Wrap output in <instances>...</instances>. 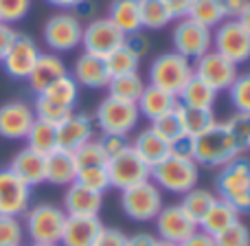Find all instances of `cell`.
Instances as JSON below:
<instances>
[{"mask_svg":"<svg viewBox=\"0 0 250 246\" xmlns=\"http://www.w3.org/2000/svg\"><path fill=\"white\" fill-rule=\"evenodd\" d=\"M185 18H191L193 22H198V24L207 26L211 31L226 20L220 0H191L189 11H187Z\"/></svg>","mask_w":250,"mask_h":246,"instance_id":"cell-34","label":"cell"},{"mask_svg":"<svg viewBox=\"0 0 250 246\" xmlns=\"http://www.w3.org/2000/svg\"><path fill=\"white\" fill-rule=\"evenodd\" d=\"M215 246H250V229L242 220L215 235Z\"/></svg>","mask_w":250,"mask_h":246,"instance_id":"cell-44","label":"cell"},{"mask_svg":"<svg viewBox=\"0 0 250 246\" xmlns=\"http://www.w3.org/2000/svg\"><path fill=\"white\" fill-rule=\"evenodd\" d=\"M95 125L101 130V134H119V136H129L136 130L141 114H138L136 104L129 101L114 99V97H105L95 112Z\"/></svg>","mask_w":250,"mask_h":246,"instance_id":"cell-8","label":"cell"},{"mask_svg":"<svg viewBox=\"0 0 250 246\" xmlns=\"http://www.w3.org/2000/svg\"><path fill=\"white\" fill-rule=\"evenodd\" d=\"M149 128L154 130L160 138H165L167 143H171L173 138H178L180 134H185V130H182V121H180V114H178V106L171 110V112H165V114H160L158 119L149 121Z\"/></svg>","mask_w":250,"mask_h":246,"instance_id":"cell-39","label":"cell"},{"mask_svg":"<svg viewBox=\"0 0 250 246\" xmlns=\"http://www.w3.org/2000/svg\"><path fill=\"white\" fill-rule=\"evenodd\" d=\"M101 207H104V194L88 189L79 182L66 187L62 209L68 218H95L99 216Z\"/></svg>","mask_w":250,"mask_h":246,"instance_id":"cell-19","label":"cell"},{"mask_svg":"<svg viewBox=\"0 0 250 246\" xmlns=\"http://www.w3.org/2000/svg\"><path fill=\"white\" fill-rule=\"evenodd\" d=\"M108 176H110V189L123 191L143 180H149V167L138 158L132 147H127L125 152L108 160Z\"/></svg>","mask_w":250,"mask_h":246,"instance_id":"cell-13","label":"cell"},{"mask_svg":"<svg viewBox=\"0 0 250 246\" xmlns=\"http://www.w3.org/2000/svg\"><path fill=\"white\" fill-rule=\"evenodd\" d=\"M48 4H53V7L62 9V11H73V9H77L79 4L83 2V0H46Z\"/></svg>","mask_w":250,"mask_h":246,"instance_id":"cell-55","label":"cell"},{"mask_svg":"<svg viewBox=\"0 0 250 246\" xmlns=\"http://www.w3.org/2000/svg\"><path fill=\"white\" fill-rule=\"evenodd\" d=\"M123 42H125L123 31L119 26H114V22L108 16L92 18L83 26V35H82L83 53H90V55H97V57H108Z\"/></svg>","mask_w":250,"mask_h":246,"instance_id":"cell-11","label":"cell"},{"mask_svg":"<svg viewBox=\"0 0 250 246\" xmlns=\"http://www.w3.org/2000/svg\"><path fill=\"white\" fill-rule=\"evenodd\" d=\"M213 51L237 66L246 64L250 60V31L239 20H224L213 29Z\"/></svg>","mask_w":250,"mask_h":246,"instance_id":"cell-10","label":"cell"},{"mask_svg":"<svg viewBox=\"0 0 250 246\" xmlns=\"http://www.w3.org/2000/svg\"><path fill=\"white\" fill-rule=\"evenodd\" d=\"M105 64H108L110 77H119V75H129V73H138V66H141V57L127 46L121 44L117 51H112L105 57Z\"/></svg>","mask_w":250,"mask_h":246,"instance_id":"cell-37","label":"cell"},{"mask_svg":"<svg viewBox=\"0 0 250 246\" xmlns=\"http://www.w3.org/2000/svg\"><path fill=\"white\" fill-rule=\"evenodd\" d=\"M237 20L242 22V24H244V26H246V29L250 31V0L246 2V7H244V11L239 13V18H237Z\"/></svg>","mask_w":250,"mask_h":246,"instance_id":"cell-56","label":"cell"},{"mask_svg":"<svg viewBox=\"0 0 250 246\" xmlns=\"http://www.w3.org/2000/svg\"><path fill=\"white\" fill-rule=\"evenodd\" d=\"M99 143H101V147H104L108 160L114 158L117 154H121V152H125L129 147V138L127 136H119V134H101Z\"/></svg>","mask_w":250,"mask_h":246,"instance_id":"cell-47","label":"cell"},{"mask_svg":"<svg viewBox=\"0 0 250 246\" xmlns=\"http://www.w3.org/2000/svg\"><path fill=\"white\" fill-rule=\"evenodd\" d=\"M77 160L73 152H66L57 147L55 152L46 156V182L55 187H68L77 180Z\"/></svg>","mask_w":250,"mask_h":246,"instance_id":"cell-24","label":"cell"},{"mask_svg":"<svg viewBox=\"0 0 250 246\" xmlns=\"http://www.w3.org/2000/svg\"><path fill=\"white\" fill-rule=\"evenodd\" d=\"M24 224L20 218L0 216V246H24Z\"/></svg>","mask_w":250,"mask_h":246,"instance_id":"cell-42","label":"cell"},{"mask_svg":"<svg viewBox=\"0 0 250 246\" xmlns=\"http://www.w3.org/2000/svg\"><path fill=\"white\" fill-rule=\"evenodd\" d=\"M224 123L229 125L230 134L235 136V141H237V145L242 147V152L250 150V114L235 112L233 117H229Z\"/></svg>","mask_w":250,"mask_h":246,"instance_id":"cell-45","label":"cell"},{"mask_svg":"<svg viewBox=\"0 0 250 246\" xmlns=\"http://www.w3.org/2000/svg\"><path fill=\"white\" fill-rule=\"evenodd\" d=\"M22 218H24L22 220L24 235L31 240V244H60L68 216L57 204L40 202L31 204Z\"/></svg>","mask_w":250,"mask_h":246,"instance_id":"cell-3","label":"cell"},{"mask_svg":"<svg viewBox=\"0 0 250 246\" xmlns=\"http://www.w3.org/2000/svg\"><path fill=\"white\" fill-rule=\"evenodd\" d=\"M31 187L9 167L0 169V216L22 218L31 207Z\"/></svg>","mask_w":250,"mask_h":246,"instance_id":"cell-14","label":"cell"},{"mask_svg":"<svg viewBox=\"0 0 250 246\" xmlns=\"http://www.w3.org/2000/svg\"><path fill=\"white\" fill-rule=\"evenodd\" d=\"M40 55H42V51H40L38 42L26 33H18L9 53L4 55V60L0 64H2L4 73L11 79H24L26 82V77L31 75Z\"/></svg>","mask_w":250,"mask_h":246,"instance_id":"cell-15","label":"cell"},{"mask_svg":"<svg viewBox=\"0 0 250 246\" xmlns=\"http://www.w3.org/2000/svg\"><path fill=\"white\" fill-rule=\"evenodd\" d=\"M176 106H178V97L169 95V92L160 90V88L151 86V84H147L143 95H141V99L136 101L138 114L145 117L147 121H154V119H158L160 114L171 112Z\"/></svg>","mask_w":250,"mask_h":246,"instance_id":"cell-26","label":"cell"},{"mask_svg":"<svg viewBox=\"0 0 250 246\" xmlns=\"http://www.w3.org/2000/svg\"><path fill=\"white\" fill-rule=\"evenodd\" d=\"M83 24L82 18L73 11H60L53 13L42 26L44 44L51 53H70L82 46Z\"/></svg>","mask_w":250,"mask_h":246,"instance_id":"cell-6","label":"cell"},{"mask_svg":"<svg viewBox=\"0 0 250 246\" xmlns=\"http://www.w3.org/2000/svg\"><path fill=\"white\" fill-rule=\"evenodd\" d=\"M70 77L77 82V86L90 88V90L108 88L110 79H112L108 64H105V57H97V55H90V53H82L75 60Z\"/></svg>","mask_w":250,"mask_h":246,"instance_id":"cell-20","label":"cell"},{"mask_svg":"<svg viewBox=\"0 0 250 246\" xmlns=\"http://www.w3.org/2000/svg\"><path fill=\"white\" fill-rule=\"evenodd\" d=\"M26 147L42 156H48L51 152L57 150V125L46 123L42 119H35V123L31 125L29 134H26Z\"/></svg>","mask_w":250,"mask_h":246,"instance_id":"cell-31","label":"cell"},{"mask_svg":"<svg viewBox=\"0 0 250 246\" xmlns=\"http://www.w3.org/2000/svg\"><path fill=\"white\" fill-rule=\"evenodd\" d=\"M173 53L195 62L213 48V31L193 22L191 18H178L171 31Z\"/></svg>","mask_w":250,"mask_h":246,"instance_id":"cell-9","label":"cell"},{"mask_svg":"<svg viewBox=\"0 0 250 246\" xmlns=\"http://www.w3.org/2000/svg\"><path fill=\"white\" fill-rule=\"evenodd\" d=\"M154 224H156V235L160 240H167V242H173V244L185 242L189 235H193L198 231V222L180 204L163 207L160 213L156 216Z\"/></svg>","mask_w":250,"mask_h":246,"instance_id":"cell-16","label":"cell"},{"mask_svg":"<svg viewBox=\"0 0 250 246\" xmlns=\"http://www.w3.org/2000/svg\"><path fill=\"white\" fill-rule=\"evenodd\" d=\"M163 207V191L151 180H143L121 191V209L132 222H141V224L154 222Z\"/></svg>","mask_w":250,"mask_h":246,"instance_id":"cell-7","label":"cell"},{"mask_svg":"<svg viewBox=\"0 0 250 246\" xmlns=\"http://www.w3.org/2000/svg\"><path fill=\"white\" fill-rule=\"evenodd\" d=\"M217 198L233 204L239 213L250 211V160L239 156L220 167L215 178Z\"/></svg>","mask_w":250,"mask_h":246,"instance_id":"cell-4","label":"cell"},{"mask_svg":"<svg viewBox=\"0 0 250 246\" xmlns=\"http://www.w3.org/2000/svg\"><path fill=\"white\" fill-rule=\"evenodd\" d=\"M75 160H77V167H104L108 165V156H105L104 147H101L99 138H90L88 143H83L79 150L73 152Z\"/></svg>","mask_w":250,"mask_h":246,"instance_id":"cell-38","label":"cell"},{"mask_svg":"<svg viewBox=\"0 0 250 246\" xmlns=\"http://www.w3.org/2000/svg\"><path fill=\"white\" fill-rule=\"evenodd\" d=\"M239 216H242V213H239L233 204H229L222 198H215L211 209H208V211L204 213V218L200 220L198 229L215 238V235H220L224 229H229L230 224H235V222L239 220Z\"/></svg>","mask_w":250,"mask_h":246,"instance_id":"cell-27","label":"cell"},{"mask_svg":"<svg viewBox=\"0 0 250 246\" xmlns=\"http://www.w3.org/2000/svg\"><path fill=\"white\" fill-rule=\"evenodd\" d=\"M66 75H68V66L62 60V55H57V53H42V55L38 57V62H35L31 75L26 77V82H29L31 90H33L35 95H40V92L46 90L51 84H55L57 79L66 77Z\"/></svg>","mask_w":250,"mask_h":246,"instance_id":"cell-21","label":"cell"},{"mask_svg":"<svg viewBox=\"0 0 250 246\" xmlns=\"http://www.w3.org/2000/svg\"><path fill=\"white\" fill-rule=\"evenodd\" d=\"M248 0H220L222 4V11H224L226 20H237L239 13L244 11V7H246Z\"/></svg>","mask_w":250,"mask_h":246,"instance_id":"cell-51","label":"cell"},{"mask_svg":"<svg viewBox=\"0 0 250 246\" xmlns=\"http://www.w3.org/2000/svg\"><path fill=\"white\" fill-rule=\"evenodd\" d=\"M193 77V62L178 53H163L149 64V84L178 97L185 84Z\"/></svg>","mask_w":250,"mask_h":246,"instance_id":"cell-5","label":"cell"},{"mask_svg":"<svg viewBox=\"0 0 250 246\" xmlns=\"http://www.w3.org/2000/svg\"><path fill=\"white\" fill-rule=\"evenodd\" d=\"M178 114H180L182 130L189 136H200L202 132H207L208 128L217 123L215 110L213 108H189V106H182L178 101Z\"/></svg>","mask_w":250,"mask_h":246,"instance_id":"cell-29","label":"cell"},{"mask_svg":"<svg viewBox=\"0 0 250 246\" xmlns=\"http://www.w3.org/2000/svg\"><path fill=\"white\" fill-rule=\"evenodd\" d=\"M169 154L178 156V158L193 160V156H195V138L189 136V134H180L178 138H173V141L169 143Z\"/></svg>","mask_w":250,"mask_h":246,"instance_id":"cell-46","label":"cell"},{"mask_svg":"<svg viewBox=\"0 0 250 246\" xmlns=\"http://www.w3.org/2000/svg\"><path fill=\"white\" fill-rule=\"evenodd\" d=\"M163 2L169 7V11L173 13V18H185L187 11H189L191 0H163Z\"/></svg>","mask_w":250,"mask_h":246,"instance_id":"cell-53","label":"cell"},{"mask_svg":"<svg viewBox=\"0 0 250 246\" xmlns=\"http://www.w3.org/2000/svg\"><path fill=\"white\" fill-rule=\"evenodd\" d=\"M129 147L136 152V156L149 169L154 167V165H158L163 158H167L169 156V143L165 141V138H160L151 128L141 130V132L129 141Z\"/></svg>","mask_w":250,"mask_h":246,"instance_id":"cell-25","label":"cell"},{"mask_svg":"<svg viewBox=\"0 0 250 246\" xmlns=\"http://www.w3.org/2000/svg\"><path fill=\"white\" fill-rule=\"evenodd\" d=\"M9 169H11L20 180H24L31 189L46 182V156L38 154V152L29 150V147H22L20 152L13 154L11 163H9Z\"/></svg>","mask_w":250,"mask_h":246,"instance_id":"cell-22","label":"cell"},{"mask_svg":"<svg viewBox=\"0 0 250 246\" xmlns=\"http://www.w3.org/2000/svg\"><path fill=\"white\" fill-rule=\"evenodd\" d=\"M79 185L88 187L92 191H99V194H105L110 189V176H108V165L104 167H82L77 172V180Z\"/></svg>","mask_w":250,"mask_h":246,"instance_id":"cell-41","label":"cell"},{"mask_svg":"<svg viewBox=\"0 0 250 246\" xmlns=\"http://www.w3.org/2000/svg\"><path fill=\"white\" fill-rule=\"evenodd\" d=\"M154 246H178V244H173V242H167V240H160V238H156Z\"/></svg>","mask_w":250,"mask_h":246,"instance_id":"cell-57","label":"cell"},{"mask_svg":"<svg viewBox=\"0 0 250 246\" xmlns=\"http://www.w3.org/2000/svg\"><path fill=\"white\" fill-rule=\"evenodd\" d=\"M92 246H127V235H125L121 229L104 226Z\"/></svg>","mask_w":250,"mask_h":246,"instance_id":"cell-48","label":"cell"},{"mask_svg":"<svg viewBox=\"0 0 250 246\" xmlns=\"http://www.w3.org/2000/svg\"><path fill=\"white\" fill-rule=\"evenodd\" d=\"M108 18L114 22V26H119V29L123 31V35L143 31L138 0H112V2H110Z\"/></svg>","mask_w":250,"mask_h":246,"instance_id":"cell-28","label":"cell"},{"mask_svg":"<svg viewBox=\"0 0 250 246\" xmlns=\"http://www.w3.org/2000/svg\"><path fill=\"white\" fill-rule=\"evenodd\" d=\"M226 92L230 97L235 112L250 114V73H239L237 79L230 84V88Z\"/></svg>","mask_w":250,"mask_h":246,"instance_id":"cell-40","label":"cell"},{"mask_svg":"<svg viewBox=\"0 0 250 246\" xmlns=\"http://www.w3.org/2000/svg\"><path fill=\"white\" fill-rule=\"evenodd\" d=\"M244 152L237 145L235 136L230 134L229 125L224 121H217L213 128H208L207 132H202L200 136H195V156L193 160L200 167H211L220 169L224 165H229L230 160L239 158Z\"/></svg>","mask_w":250,"mask_h":246,"instance_id":"cell-1","label":"cell"},{"mask_svg":"<svg viewBox=\"0 0 250 246\" xmlns=\"http://www.w3.org/2000/svg\"><path fill=\"white\" fill-rule=\"evenodd\" d=\"M178 246H215V238L198 229L193 235H189L185 242H180Z\"/></svg>","mask_w":250,"mask_h":246,"instance_id":"cell-52","label":"cell"},{"mask_svg":"<svg viewBox=\"0 0 250 246\" xmlns=\"http://www.w3.org/2000/svg\"><path fill=\"white\" fill-rule=\"evenodd\" d=\"M31 246H62V244H31Z\"/></svg>","mask_w":250,"mask_h":246,"instance_id":"cell-58","label":"cell"},{"mask_svg":"<svg viewBox=\"0 0 250 246\" xmlns=\"http://www.w3.org/2000/svg\"><path fill=\"white\" fill-rule=\"evenodd\" d=\"M16 35H18V31L13 29L11 24H4V22H0V62H2L4 55L9 53V48H11Z\"/></svg>","mask_w":250,"mask_h":246,"instance_id":"cell-50","label":"cell"},{"mask_svg":"<svg viewBox=\"0 0 250 246\" xmlns=\"http://www.w3.org/2000/svg\"><path fill=\"white\" fill-rule=\"evenodd\" d=\"M156 235L147 233V231H141V233H134L132 238H127V246H154Z\"/></svg>","mask_w":250,"mask_h":246,"instance_id":"cell-54","label":"cell"},{"mask_svg":"<svg viewBox=\"0 0 250 246\" xmlns=\"http://www.w3.org/2000/svg\"><path fill=\"white\" fill-rule=\"evenodd\" d=\"M193 75L200 77L202 82H207L213 90L220 95V92L229 90L230 84L237 79L239 75V66L233 64L230 60H226L224 55H220L217 51H208L204 53L200 60L193 62Z\"/></svg>","mask_w":250,"mask_h":246,"instance_id":"cell-12","label":"cell"},{"mask_svg":"<svg viewBox=\"0 0 250 246\" xmlns=\"http://www.w3.org/2000/svg\"><path fill=\"white\" fill-rule=\"evenodd\" d=\"M147 82L141 77L138 73H129V75H119L112 77L108 84V95L114 99L121 101H129V104H136L141 99L143 90H145Z\"/></svg>","mask_w":250,"mask_h":246,"instance_id":"cell-33","label":"cell"},{"mask_svg":"<svg viewBox=\"0 0 250 246\" xmlns=\"http://www.w3.org/2000/svg\"><path fill=\"white\" fill-rule=\"evenodd\" d=\"M178 101L182 106H189V108H213L217 101V92L207 82H202L200 77L193 75L180 90Z\"/></svg>","mask_w":250,"mask_h":246,"instance_id":"cell-30","label":"cell"},{"mask_svg":"<svg viewBox=\"0 0 250 246\" xmlns=\"http://www.w3.org/2000/svg\"><path fill=\"white\" fill-rule=\"evenodd\" d=\"M33 123V106L26 101L13 99L0 106V138L4 141H24Z\"/></svg>","mask_w":250,"mask_h":246,"instance_id":"cell-17","label":"cell"},{"mask_svg":"<svg viewBox=\"0 0 250 246\" xmlns=\"http://www.w3.org/2000/svg\"><path fill=\"white\" fill-rule=\"evenodd\" d=\"M215 198L217 196L213 194V191H208V189H204V187L198 185V187H193L191 191L182 194V200L178 204H180V207L200 224V220H202L204 213L211 209V204L215 202Z\"/></svg>","mask_w":250,"mask_h":246,"instance_id":"cell-36","label":"cell"},{"mask_svg":"<svg viewBox=\"0 0 250 246\" xmlns=\"http://www.w3.org/2000/svg\"><path fill=\"white\" fill-rule=\"evenodd\" d=\"M125 44H127V46L132 48L138 57H143L151 48V42L147 40V35H143V31H136V33L125 35Z\"/></svg>","mask_w":250,"mask_h":246,"instance_id":"cell-49","label":"cell"},{"mask_svg":"<svg viewBox=\"0 0 250 246\" xmlns=\"http://www.w3.org/2000/svg\"><path fill=\"white\" fill-rule=\"evenodd\" d=\"M104 229L99 216L95 218H66L64 233H62V246H92L97 235Z\"/></svg>","mask_w":250,"mask_h":246,"instance_id":"cell-23","label":"cell"},{"mask_svg":"<svg viewBox=\"0 0 250 246\" xmlns=\"http://www.w3.org/2000/svg\"><path fill=\"white\" fill-rule=\"evenodd\" d=\"M95 138V119L86 112H73L57 125V147L66 152H75Z\"/></svg>","mask_w":250,"mask_h":246,"instance_id":"cell-18","label":"cell"},{"mask_svg":"<svg viewBox=\"0 0 250 246\" xmlns=\"http://www.w3.org/2000/svg\"><path fill=\"white\" fill-rule=\"evenodd\" d=\"M40 97H44V99H48V101H53V104L62 106V108L75 110V104H77V99H79V86H77V82L70 77V73H68L66 77L57 79V82L51 84L46 90L40 92Z\"/></svg>","mask_w":250,"mask_h":246,"instance_id":"cell-35","label":"cell"},{"mask_svg":"<svg viewBox=\"0 0 250 246\" xmlns=\"http://www.w3.org/2000/svg\"><path fill=\"white\" fill-rule=\"evenodd\" d=\"M138 11H141V26L147 31H160L176 20L163 0H138Z\"/></svg>","mask_w":250,"mask_h":246,"instance_id":"cell-32","label":"cell"},{"mask_svg":"<svg viewBox=\"0 0 250 246\" xmlns=\"http://www.w3.org/2000/svg\"><path fill=\"white\" fill-rule=\"evenodd\" d=\"M33 0H0V22L4 24H16L24 20L31 11Z\"/></svg>","mask_w":250,"mask_h":246,"instance_id":"cell-43","label":"cell"},{"mask_svg":"<svg viewBox=\"0 0 250 246\" xmlns=\"http://www.w3.org/2000/svg\"><path fill=\"white\" fill-rule=\"evenodd\" d=\"M149 180L163 194L182 196L200 185V165L189 158H178L169 154L149 169Z\"/></svg>","mask_w":250,"mask_h":246,"instance_id":"cell-2","label":"cell"}]
</instances>
